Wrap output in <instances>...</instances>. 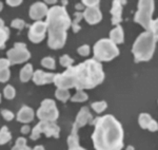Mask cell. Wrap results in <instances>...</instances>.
Listing matches in <instances>:
<instances>
[{
    "label": "cell",
    "mask_w": 158,
    "mask_h": 150,
    "mask_svg": "<svg viewBox=\"0 0 158 150\" xmlns=\"http://www.w3.org/2000/svg\"><path fill=\"white\" fill-rule=\"evenodd\" d=\"M103 79L104 73L101 63L95 59H89L76 67H69L61 74H56L54 84L60 89L76 88L83 90L95 88Z\"/></svg>",
    "instance_id": "1"
},
{
    "label": "cell",
    "mask_w": 158,
    "mask_h": 150,
    "mask_svg": "<svg viewBox=\"0 0 158 150\" xmlns=\"http://www.w3.org/2000/svg\"><path fill=\"white\" fill-rule=\"evenodd\" d=\"M95 126L92 139L96 150H121L123 147V129L113 115L93 119Z\"/></svg>",
    "instance_id": "2"
},
{
    "label": "cell",
    "mask_w": 158,
    "mask_h": 150,
    "mask_svg": "<svg viewBox=\"0 0 158 150\" xmlns=\"http://www.w3.org/2000/svg\"><path fill=\"white\" fill-rule=\"evenodd\" d=\"M47 29L49 32L48 45L51 49H61L67 41V31L71 27V18L64 6H55L47 14Z\"/></svg>",
    "instance_id": "3"
},
{
    "label": "cell",
    "mask_w": 158,
    "mask_h": 150,
    "mask_svg": "<svg viewBox=\"0 0 158 150\" xmlns=\"http://www.w3.org/2000/svg\"><path fill=\"white\" fill-rule=\"evenodd\" d=\"M157 36L154 35L152 32L142 33L140 36L137 38L133 45V52L135 62H148L153 57L155 51V45H156Z\"/></svg>",
    "instance_id": "4"
},
{
    "label": "cell",
    "mask_w": 158,
    "mask_h": 150,
    "mask_svg": "<svg viewBox=\"0 0 158 150\" xmlns=\"http://www.w3.org/2000/svg\"><path fill=\"white\" fill-rule=\"evenodd\" d=\"M118 55V48L110 39H100L94 45V57L97 62H110Z\"/></svg>",
    "instance_id": "5"
},
{
    "label": "cell",
    "mask_w": 158,
    "mask_h": 150,
    "mask_svg": "<svg viewBox=\"0 0 158 150\" xmlns=\"http://www.w3.org/2000/svg\"><path fill=\"white\" fill-rule=\"evenodd\" d=\"M154 11V1L151 0H141L138 2V11L135 15L134 20L150 32L152 25V14Z\"/></svg>",
    "instance_id": "6"
},
{
    "label": "cell",
    "mask_w": 158,
    "mask_h": 150,
    "mask_svg": "<svg viewBox=\"0 0 158 150\" xmlns=\"http://www.w3.org/2000/svg\"><path fill=\"white\" fill-rule=\"evenodd\" d=\"M44 133L48 138L54 136L58 139L60 133V128L55 124V122H48V121H40L36 126L33 128L32 134H31V139L33 141H36L39 139L40 134Z\"/></svg>",
    "instance_id": "7"
},
{
    "label": "cell",
    "mask_w": 158,
    "mask_h": 150,
    "mask_svg": "<svg viewBox=\"0 0 158 150\" xmlns=\"http://www.w3.org/2000/svg\"><path fill=\"white\" fill-rule=\"evenodd\" d=\"M37 116L40 121L55 122L59 116V111L53 100H44L37 111Z\"/></svg>",
    "instance_id": "8"
},
{
    "label": "cell",
    "mask_w": 158,
    "mask_h": 150,
    "mask_svg": "<svg viewBox=\"0 0 158 150\" xmlns=\"http://www.w3.org/2000/svg\"><path fill=\"white\" fill-rule=\"evenodd\" d=\"M6 55H7V59L10 60L11 65L22 63L27 62V60H29L31 57L30 52L27 50V45H25V44H21V42L15 44L14 48L9 50Z\"/></svg>",
    "instance_id": "9"
},
{
    "label": "cell",
    "mask_w": 158,
    "mask_h": 150,
    "mask_svg": "<svg viewBox=\"0 0 158 150\" xmlns=\"http://www.w3.org/2000/svg\"><path fill=\"white\" fill-rule=\"evenodd\" d=\"M48 31L47 29V24L43 21H36L34 24H32L30 27L29 31V38L32 42L35 44H39L40 41H42L45 37V32Z\"/></svg>",
    "instance_id": "10"
},
{
    "label": "cell",
    "mask_w": 158,
    "mask_h": 150,
    "mask_svg": "<svg viewBox=\"0 0 158 150\" xmlns=\"http://www.w3.org/2000/svg\"><path fill=\"white\" fill-rule=\"evenodd\" d=\"M49 9H48L47 4L44 2H36L34 3L30 9V17L34 20L39 21L42 17L47 16Z\"/></svg>",
    "instance_id": "11"
},
{
    "label": "cell",
    "mask_w": 158,
    "mask_h": 150,
    "mask_svg": "<svg viewBox=\"0 0 158 150\" xmlns=\"http://www.w3.org/2000/svg\"><path fill=\"white\" fill-rule=\"evenodd\" d=\"M93 119H94L93 115L91 114L88 107H83V108H81V110L79 111L77 118H76L75 123H74V126H76L79 129L82 126L86 125V124H90V125H92Z\"/></svg>",
    "instance_id": "12"
},
{
    "label": "cell",
    "mask_w": 158,
    "mask_h": 150,
    "mask_svg": "<svg viewBox=\"0 0 158 150\" xmlns=\"http://www.w3.org/2000/svg\"><path fill=\"white\" fill-rule=\"evenodd\" d=\"M83 17L86 20V22L90 24H96L102 18V14H101L100 10L98 6H94V7H86L85 10Z\"/></svg>",
    "instance_id": "13"
},
{
    "label": "cell",
    "mask_w": 158,
    "mask_h": 150,
    "mask_svg": "<svg viewBox=\"0 0 158 150\" xmlns=\"http://www.w3.org/2000/svg\"><path fill=\"white\" fill-rule=\"evenodd\" d=\"M55 75L53 73H47L41 70H37L35 73H33V80L36 85H47L50 83H54Z\"/></svg>",
    "instance_id": "14"
},
{
    "label": "cell",
    "mask_w": 158,
    "mask_h": 150,
    "mask_svg": "<svg viewBox=\"0 0 158 150\" xmlns=\"http://www.w3.org/2000/svg\"><path fill=\"white\" fill-rule=\"evenodd\" d=\"M121 1H113V6L111 9V14H112V24L114 25H118L121 22V13H122V6H121Z\"/></svg>",
    "instance_id": "15"
},
{
    "label": "cell",
    "mask_w": 158,
    "mask_h": 150,
    "mask_svg": "<svg viewBox=\"0 0 158 150\" xmlns=\"http://www.w3.org/2000/svg\"><path fill=\"white\" fill-rule=\"evenodd\" d=\"M34 118V111L30 107L23 106L17 114V119L21 123H30Z\"/></svg>",
    "instance_id": "16"
},
{
    "label": "cell",
    "mask_w": 158,
    "mask_h": 150,
    "mask_svg": "<svg viewBox=\"0 0 158 150\" xmlns=\"http://www.w3.org/2000/svg\"><path fill=\"white\" fill-rule=\"evenodd\" d=\"M110 40L115 45L123 42V30H122L120 25H117L115 29L111 31V33H110Z\"/></svg>",
    "instance_id": "17"
},
{
    "label": "cell",
    "mask_w": 158,
    "mask_h": 150,
    "mask_svg": "<svg viewBox=\"0 0 158 150\" xmlns=\"http://www.w3.org/2000/svg\"><path fill=\"white\" fill-rule=\"evenodd\" d=\"M33 77V67L32 65H25V67H23L20 71V79L22 83H27L29 81L31 78Z\"/></svg>",
    "instance_id": "18"
},
{
    "label": "cell",
    "mask_w": 158,
    "mask_h": 150,
    "mask_svg": "<svg viewBox=\"0 0 158 150\" xmlns=\"http://www.w3.org/2000/svg\"><path fill=\"white\" fill-rule=\"evenodd\" d=\"M12 139V135L10 133L6 126H3L0 130V145H4Z\"/></svg>",
    "instance_id": "19"
},
{
    "label": "cell",
    "mask_w": 158,
    "mask_h": 150,
    "mask_svg": "<svg viewBox=\"0 0 158 150\" xmlns=\"http://www.w3.org/2000/svg\"><path fill=\"white\" fill-rule=\"evenodd\" d=\"M139 125L141 128H143V129H148L149 128V126H150V124L152 123V118L149 115L148 113H141L139 115Z\"/></svg>",
    "instance_id": "20"
},
{
    "label": "cell",
    "mask_w": 158,
    "mask_h": 150,
    "mask_svg": "<svg viewBox=\"0 0 158 150\" xmlns=\"http://www.w3.org/2000/svg\"><path fill=\"white\" fill-rule=\"evenodd\" d=\"M56 97L58 98L59 101H67L69 98H70V92H69V90L67 89H60L58 88L57 90H56V93H55Z\"/></svg>",
    "instance_id": "21"
},
{
    "label": "cell",
    "mask_w": 158,
    "mask_h": 150,
    "mask_svg": "<svg viewBox=\"0 0 158 150\" xmlns=\"http://www.w3.org/2000/svg\"><path fill=\"white\" fill-rule=\"evenodd\" d=\"M75 19H74V21L71 24V27L73 28V31L74 33H78L80 31V25H79V22H80V20L83 18V14L82 13H75Z\"/></svg>",
    "instance_id": "22"
},
{
    "label": "cell",
    "mask_w": 158,
    "mask_h": 150,
    "mask_svg": "<svg viewBox=\"0 0 158 150\" xmlns=\"http://www.w3.org/2000/svg\"><path fill=\"white\" fill-rule=\"evenodd\" d=\"M9 36H10V31L9 29L6 27L1 28L0 29V48H4L6 45V41L9 39Z\"/></svg>",
    "instance_id": "23"
},
{
    "label": "cell",
    "mask_w": 158,
    "mask_h": 150,
    "mask_svg": "<svg viewBox=\"0 0 158 150\" xmlns=\"http://www.w3.org/2000/svg\"><path fill=\"white\" fill-rule=\"evenodd\" d=\"M12 150H32V149L27 146V139L24 138H19L16 141V144L12 148Z\"/></svg>",
    "instance_id": "24"
},
{
    "label": "cell",
    "mask_w": 158,
    "mask_h": 150,
    "mask_svg": "<svg viewBox=\"0 0 158 150\" xmlns=\"http://www.w3.org/2000/svg\"><path fill=\"white\" fill-rule=\"evenodd\" d=\"M92 108L94 109V111L97 113H101L103 112L104 110L106 109V101H96V103H93L92 104Z\"/></svg>",
    "instance_id": "25"
},
{
    "label": "cell",
    "mask_w": 158,
    "mask_h": 150,
    "mask_svg": "<svg viewBox=\"0 0 158 150\" xmlns=\"http://www.w3.org/2000/svg\"><path fill=\"white\" fill-rule=\"evenodd\" d=\"M86 100H88V94L85 92H83L82 90H78L75 95L72 97V101H78V103L85 101Z\"/></svg>",
    "instance_id": "26"
},
{
    "label": "cell",
    "mask_w": 158,
    "mask_h": 150,
    "mask_svg": "<svg viewBox=\"0 0 158 150\" xmlns=\"http://www.w3.org/2000/svg\"><path fill=\"white\" fill-rule=\"evenodd\" d=\"M41 65L48 69L54 70L55 69V60L52 57H45L41 60Z\"/></svg>",
    "instance_id": "27"
},
{
    "label": "cell",
    "mask_w": 158,
    "mask_h": 150,
    "mask_svg": "<svg viewBox=\"0 0 158 150\" xmlns=\"http://www.w3.org/2000/svg\"><path fill=\"white\" fill-rule=\"evenodd\" d=\"M3 94H4V96H6V98H7V100H12V98L15 97L16 92H15V89L13 88L12 86H6L3 90Z\"/></svg>",
    "instance_id": "28"
},
{
    "label": "cell",
    "mask_w": 158,
    "mask_h": 150,
    "mask_svg": "<svg viewBox=\"0 0 158 150\" xmlns=\"http://www.w3.org/2000/svg\"><path fill=\"white\" fill-rule=\"evenodd\" d=\"M73 62H74V60L69 56V55H62L60 58V65L62 66V67L69 68L73 65Z\"/></svg>",
    "instance_id": "29"
},
{
    "label": "cell",
    "mask_w": 158,
    "mask_h": 150,
    "mask_svg": "<svg viewBox=\"0 0 158 150\" xmlns=\"http://www.w3.org/2000/svg\"><path fill=\"white\" fill-rule=\"evenodd\" d=\"M10 75H11V73H10L9 69H0V81L1 83H6L9 80Z\"/></svg>",
    "instance_id": "30"
},
{
    "label": "cell",
    "mask_w": 158,
    "mask_h": 150,
    "mask_svg": "<svg viewBox=\"0 0 158 150\" xmlns=\"http://www.w3.org/2000/svg\"><path fill=\"white\" fill-rule=\"evenodd\" d=\"M11 25L15 29H18V30H22L25 27V22L22 19H14L12 21Z\"/></svg>",
    "instance_id": "31"
},
{
    "label": "cell",
    "mask_w": 158,
    "mask_h": 150,
    "mask_svg": "<svg viewBox=\"0 0 158 150\" xmlns=\"http://www.w3.org/2000/svg\"><path fill=\"white\" fill-rule=\"evenodd\" d=\"M77 51L81 56H88V55L90 54V47L86 45H81V47H79Z\"/></svg>",
    "instance_id": "32"
},
{
    "label": "cell",
    "mask_w": 158,
    "mask_h": 150,
    "mask_svg": "<svg viewBox=\"0 0 158 150\" xmlns=\"http://www.w3.org/2000/svg\"><path fill=\"white\" fill-rule=\"evenodd\" d=\"M1 114L6 121H12V119L14 118V114H13V112H11V111H9V110H6V109L1 111Z\"/></svg>",
    "instance_id": "33"
},
{
    "label": "cell",
    "mask_w": 158,
    "mask_h": 150,
    "mask_svg": "<svg viewBox=\"0 0 158 150\" xmlns=\"http://www.w3.org/2000/svg\"><path fill=\"white\" fill-rule=\"evenodd\" d=\"M10 65V60L7 58H0V69H9Z\"/></svg>",
    "instance_id": "34"
},
{
    "label": "cell",
    "mask_w": 158,
    "mask_h": 150,
    "mask_svg": "<svg viewBox=\"0 0 158 150\" xmlns=\"http://www.w3.org/2000/svg\"><path fill=\"white\" fill-rule=\"evenodd\" d=\"M81 3L83 4V6H86V7H94V6H97L99 4V1L97 0H95V1H90V0H85V1H82Z\"/></svg>",
    "instance_id": "35"
},
{
    "label": "cell",
    "mask_w": 158,
    "mask_h": 150,
    "mask_svg": "<svg viewBox=\"0 0 158 150\" xmlns=\"http://www.w3.org/2000/svg\"><path fill=\"white\" fill-rule=\"evenodd\" d=\"M6 3L11 6H19V4H21L22 1L21 0H7Z\"/></svg>",
    "instance_id": "36"
},
{
    "label": "cell",
    "mask_w": 158,
    "mask_h": 150,
    "mask_svg": "<svg viewBox=\"0 0 158 150\" xmlns=\"http://www.w3.org/2000/svg\"><path fill=\"white\" fill-rule=\"evenodd\" d=\"M148 129H149L150 131H156L157 129H158L157 123L154 121V119H153V121H152V123L150 124V126H149V128H148Z\"/></svg>",
    "instance_id": "37"
},
{
    "label": "cell",
    "mask_w": 158,
    "mask_h": 150,
    "mask_svg": "<svg viewBox=\"0 0 158 150\" xmlns=\"http://www.w3.org/2000/svg\"><path fill=\"white\" fill-rule=\"evenodd\" d=\"M29 132H30V126L25 125V126H23L21 128V133L22 134H27Z\"/></svg>",
    "instance_id": "38"
},
{
    "label": "cell",
    "mask_w": 158,
    "mask_h": 150,
    "mask_svg": "<svg viewBox=\"0 0 158 150\" xmlns=\"http://www.w3.org/2000/svg\"><path fill=\"white\" fill-rule=\"evenodd\" d=\"M69 150H85V148L80 146V145H76V146H73V147H70Z\"/></svg>",
    "instance_id": "39"
},
{
    "label": "cell",
    "mask_w": 158,
    "mask_h": 150,
    "mask_svg": "<svg viewBox=\"0 0 158 150\" xmlns=\"http://www.w3.org/2000/svg\"><path fill=\"white\" fill-rule=\"evenodd\" d=\"M75 7L77 10H82V9H85V6H83L82 3H78V4H76Z\"/></svg>",
    "instance_id": "40"
},
{
    "label": "cell",
    "mask_w": 158,
    "mask_h": 150,
    "mask_svg": "<svg viewBox=\"0 0 158 150\" xmlns=\"http://www.w3.org/2000/svg\"><path fill=\"white\" fill-rule=\"evenodd\" d=\"M32 150H44V148H43L42 146H36L34 149H32Z\"/></svg>",
    "instance_id": "41"
},
{
    "label": "cell",
    "mask_w": 158,
    "mask_h": 150,
    "mask_svg": "<svg viewBox=\"0 0 158 150\" xmlns=\"http://www.w3.org/2000/svg\"><path fill=\"white\" fill-rule=\"evenodd\" d=\"M3 27H4V22H3V20L0 19V29H1V28H3Z\"/></svg>",
    "instance_id": "42"
},
{
    "label": "cell",
    "mask_w": 158,
    "mask_h": 150,
    "mask_svg": "<svg viewBox=\"0 0 158 150\" xmlns=\"http://www.w3.org/2000/svg\"><path fill=\"white\" fill-rule=\"evenodd\" d=\"M44 3H49V4H55L56 1H45Z\"/></svg>",
    "instance_id": "43"
},
{
    "label": "cell",
    "mask_w": 158,
    "mask_h": 150,
    "mask_svg": "<svg viewBox=\"0 0 158 150\" xmlns=\"http://www.w3.org/2000/svg\"><path fill=\"white\" fill-rule=\"evenodd\" d=\"M127 150H135L133 146H129L128 148H127Z\"/></svg>",
    "instance_id": "44"
},
{
    "label": "cell",
    "mask_w": 158,
    "mask_h": 150,
    "mask_svg": "<svg viewBox=\"0 0 158 150\" xmlns=\"http://www.w3.org/2000/svg\"><path fill=\"white\" fill-rule=\"evenodd\" d=\"M62 4H63V6H65V4H68V1H62Z\"/></svg>",
    "instance_id": "45"
},
{
    "label": "cell",
    "mask_w": 158,
    "mask_h": 150,
    "mask_svg": "<svg viewBox=\"0 0 158 150\" xmlns=\"http://www.w3.org/2000/svg\"><path fill=\"white\" fill-rule=\"evenodd\" d=\"M1 10H2V2L0 1V11H1Z\"/></svg>",
    "instance_id": "46"
},
{
    "label": "cell",
    "mask_w": 158,
    "mask_h": 150,
    "mask_svg": "<svg viewBox=\"0 0 158 150\" xmlns=\"http://www.w3.org/2000/svg\"><path fill=\"white\" fill-rule=\"evenodd\" d=\"M0 101H1V95H0Z\"/></svg>",
    "instance_id": "47"
}]
</instances>
